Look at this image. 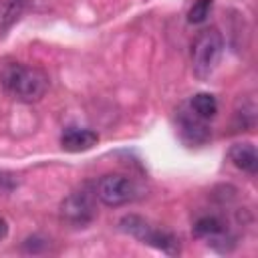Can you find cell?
I'll use <instances>...</instances> for the list:
<instances>
[{
    "instance_id": "cell-1",
    "label": "cell",
    "mask_w": 258,
    "mask_h": 258,
    "mask_svg": "<svg viewBox=\"0 0 258 258\" xmlns=\"http://www.w3.org/2000/svg\"><path fill=\"white\" fill-rule=\"evenodd\" d=\"M2 87L22 103L38 101L48 89V75L38 67L8 64L0 75Z\"/></svg>"
},
{
    "instance_id": "cell-2",
    "label": "cell",
    "mask_w": 258,
    "mask_h": 258,
    "mask_svg": "<svg viewBox=\"0 0 258 258\" xmlns=\"http://www.w3.org/2000/svg\"><path fill=\"white\" fill-rule=\"evenodd\" d=\"M224 52V38L218 28H204L191 44V69L200 81H208L220 64Z\"/></svg>"
},
{
    "instance_id": "cell-3",
    "label": "cell",
    "mask_w": 258,
    "mask_h": 258,
    "mask_svg": "<svg viewBox=\"0 0 258 258\" xmlns=\"http://www.w3.org/2000/svg\"><path fill=\"white\" fill-rule=\"evenodd\" d=\"M121 230L133 238H137L139 242L147 244V246H153L165 254H177L179 252V240L167 232V230H161V228H155L151 226L147 220H143L141 216H125L121 222H119Z\"/></svg>"
},
{
    "instance_id": "cell-4",
    "label": "cell",
    "mask_w": 258,
    "mask_h": 258,
    "mask_svg": "<svg viewBox=\"0 0 258 258\" xmlns=\"http://www.w3.org/2000/svg\"><path fill=\"white\" fill-rule=\"evenodd\" d=\"M95 194L105 206L117 208L137 198V185L125 173H107L97 181Z\"/></svg>"
},
{
    "instance_id": "cell-5",
    "label": "cell",
    "mask_w": 258,
    "mask_h": 258,
    "mask_svg": "<svg viewBox=\"0 0 258 258\" xmlns=\"http://www.w3.org/2000/svg\"><path fill=\"white\" fill-rule=\"evenodd\" d=\"M95 198H97V194L89 185H83L81 189L69 194L60 204L62 220L69 222L71 226H87L97 214Z\"/></svg>"
},
{
    "instance_id": "cell-6",
    "label": "cell",
    "mask_w": 258,
    "mask_h": 258,
    "mask_svg": "<svg viewBox=\"0 0 258 258\" xmlns=\"http://www.w3.org/2000/svg\"><path fill=\"white\" fill-rule=\"evenodd\" d=\"M177 129L185 143L189 145H202L210 139V129L202 117H198L191 109H179L177 113Z\"/></svg>"
},
{
    "instance_id": "cell-7",
    "label": "cell",
    "mask_w": 258,
    "mask_h": 258,
    "mask_svg": "<svg viewBox=\"0 0 258 258\" xmlns=\"http://www.w3.org/2000/svg\"><path fill=\"white\" fill-rule=\"evenodd\" d=\"M99 135L93 129H81V127H69L64 129V133L60 135V145L64 151L69 153H79V151H87L93 145H97Z\"/></svg>"
},
{
    "instance_id": "cell-8",
    "label": "cell",
    "mask_w": 258,
    "mask_h": 258,
    "mask_svg": "<svg viewBox=\"0 0 258 258\" xmlns=\"http://www.w3.org/2000/svg\"><path fill=\"white\" fill-rule=\"evenodd\" d=\"M230 161L246 171V173H256L258 169V153H256V147L250 143V141H244V143H234L230 147Z\"/></svg>"
},
{
    "instance_id": "cell-9",
    "label": "cell",
    "mask_w": 258,
    "mask_h": 258,
    "mask_svg": "<svg viewBox=\"0 0 258 258\" xmlns=\"http://www.w3.org/2000/svg\"><path fill=\"white\" fill-rule=\"evenodd\" d=\"M26 0H0V34H4L24 12Z\"/></svg>"
},
{
    "instance_id": "cell-10",
    "label": "cell",
    "mask_w": 258,
    "mask_h": 258,
    "mask_svg": "<svg viewBox=\"0 0 258 258\" xmlns=\"http://www.w3.org/2000/svg\"><path fill=\"white\" fill-rule=\"evenodd\" d=\"M189 109L198 117H202L204 121H208V119L216 117V113H218V101H216V97L212 93H198V95L191 97Z\"/></svg>"
},
{
    "instance_id": "cell-11",
    "label": "cell",
    "mask_w": 258,
    "mask_h": 258,
    "mask_svg": "<svg viewBox=\"0 0 258 258\" xmlns=\"http://www.w3.org/2000/svg\"><path fill=\"white\" fill-rule=\"evenodd\" d=\"M212 4H214V0H196L187 12V22L189 24H202L212 12Z\"/></svg>"
},
{
    "instance_id": "cell-12",
    "label": "cell",
    "mask_w": 258,
    "mask_h": 258,
    "mask_svg": "<svg viewBox=\"0 0 258 258\" xmlns=\"http://www.w3.org/2000/svg\"><path fill=\"white\" fill-rule=\"evenodd\" d=\"M6 234H8V222H6V220L0 216V240H2Z\"/></svg>"
}]
</instances>
